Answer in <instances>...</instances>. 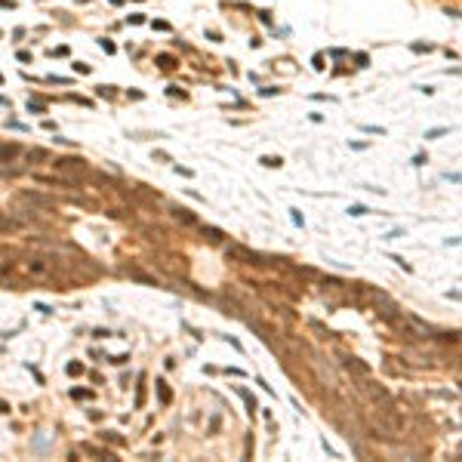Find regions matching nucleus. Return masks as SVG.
I'll use <instances>...</instances> for the list:
<instances>
[{
  "label": "nucleus",
  "mask_w": 462,
  "mask_h": 462,
  "mask_svg": "<svg viewBox=\"0 0 462 462\" xmlns=\"http://www.w3.org/2000/svg\"><path fill=\"white\" fill-rule=\"evenodd\" d=\"M225 259L228 262H240V265H265L262 262V256L256 250H250V247H244V244H225Z\"/></svg>",
  "instance_id": "obj_1"
},
{
  "label": "nucleus",
  "mask_w": 462,
  "mask_h": 462,
  "mask_svg": "<svg viewBox=\"0 0 462 462\" xmlns=\"http://www.w3.org/2000/svg\"><path fill=\"white\" fill-rule=\"evenodd\" d=\"M56 173H65V176H74V179H80V176H87V160L84 157H56Z\"/></svg>",
  "instance_id": "obj_2"
},
{
  "label": "nucleus",
  "mask_w": 462,
  "mask_h": 462,
  "mask_svg": "<svg viewBox=\"0 0 462 462\" xmlns=\"http://www.w3.org/2000/svg\"><path fill=\"white\" fill-rule=\"evenodd\" d=\"M25 268H28L31 277H37V281H56V265L50 259H40L37 256V259H31Z\"/></svg>",
  "instance_id": "obj_3"
},
{
  "label": "nucleus",
  "mask_w": 462,
  "mask_h": 462,
  "mask_svg": "<svg viewBox=\"0 0 462 462\" xmlns=\"http://www.w3.org/2000/svg\"><path fill=\"white\" fill-rule=\"evenodd\" d=\"M345 370H348V373H354L357 385H364V379H370V367H367V364H361L357 357H345Z\"/></svg>",
  "instance_id": "obj_4"
},
{
  "label": "nucleus",
  "mask_w": 462,
  "mask_h": 462,
  "mask_svg": "<svg viewBox=\"0 0 462 462\" xmlns=\"http://www.w3.org/2000/svg\"><path fill=\"white\" fill-rule=\"evenodd\" d=\"M170 213H173V219H176V222H182V225H191V228H198V225H201V219L194 216L191 210H185V206H173Z\"/></svg>",
  "instance_id": "obj_5"
},
{
  "label": "nucleus",
  "mask_w": 462,
  "mask_h": 462,
  "mask_svg": "<svg viewBox=\"0 0 462 462\" xmlns=\"http://www.w3.org/2000/svg\"><path fill=\"white\" fill-rule=\"evenodd\" d=\"M87 179L92 185H99V188H117V182H114L111 176H105V173H96V170H87Z\"/></svg>",
  "instance_id": "obj_6"
},
{
  "label": "nucleus",
  "mask_w": 462,
  "mask_h": 462,
  "mask_svg": "<svg viewBox=\"0 0 462 462\" xmlns=\"http://www.w3.org/2000/svg\"><path fill=\"white\" fill-rule=\"evenodd\" d=\"M22 201H25V203H34V206H56L53 198H46V194H37V191H25V194H22Z\"/></svg>",
  "instance_id": "obj_7"
},
{
  "label": "nucleus",
  "mask_w": 462,
  "mask_h": 462,
  "mask_svg": "<svg viewBox=\"0 0 462 462\" xmlns=\"http://www.w3.org/2000/svg\"><path fill=\"white\" fill-rule=\"evenodd\" d=\"M19 151L22 148L16 142H0V164H9L13 157H19Z\"/></svg>",
  "instance_id": "obj_8"
},
{
  "label": "nucleus",
  "mask_w": 462,
  "mask_h": 462,
  "mask_svg": "<svg viewBox=\"0 0 462 462\" xmlns=\"http://www.w3.org/2000/svg\"><path fill=\"white\" fill-rule=\"evenodd\" d=\"M25 157H28V164H46V160H50L53 154L46 151V148H28V154H25Z\"/></svg>",
  "instance_id": "obj_9"
},
{
  "label": "nucleus",
  "mask_w": 462,
  "mask_h": 462,
  "mask_svg": "<svg viewBox=\"0 0 462 462\" xmlns=\"http://www.w3.org/2000/svg\"><path fill=\"white\" fill-rule=\"evenodd\" d=\"M201 228V234H206V240H213V244H222L225 240V234L219 228H213V225H198Z\"/></svg>",
  "instance_id": "obj_10"
},
{
  "label": "nucleus",
  "mask_w": 462,
  "mask_h": 462,
  "mask_svg": "<svg viewBox=\"0 0 462 462\" xmlns=\"http://www.w3.org/2000/svg\"><path fill=\"white\" fill-rule=\"evenodd\" d=\"M126 274L133 277V281H139V284H151V287H157V281L151 274H145V271H139V268H126Z\"/></svg>",
  "instance_id": "obj_11"
},
{
  "label": "nucleus",
  "mask_w": 462,
  "mask_h": 462,
  "mask_svg": "<svg viewBox=\"0 0 462 462\" xmlns=\"http://www.w3.org/2000/svg\"><path fill=\"white\" fill-rule=\"evenodd\" d=\"M154 385H157V398H160V404H164V407H167V404L173 401V391H170V385L164 382V379H157Z\"/></svg>",
  "instance_id": "obj_12"
},
{
  "label": "nucleus",
  "mask_w": 462,
  "mask_h": 462,
  "mask_svg": "<svg viewBox=\"0 0 462 462\" xmlns=\"http://www.w3.org/2000/svg\"><path fill=\"white\" fill-rule=\"evenodd\" d=\"M84 450H87V453H92V456H99V459H114V453H108L105 447H92V444H84Z\"/></svg>",
  "instance_id": "obj_13"
},
{
  "label": "nucleus",
  "mask_w": 462,
  "mask_h": 462,
  "mask_svg": "<svg viewBox=\"0 0 462 462\" xmlns=\"http://www.w3.org/2000/svg\"><path fill=\"white\" fill-rule=\"evenodd\" d=\"M19 228V219L13 216H0V231H16Z\"/></svg>",
  "instance_id": "obj_14"
},
{
  "label": "nucleus",
  "mask_w": 462,
  "mask_h": 462,
  "mask_svg": "<svg viewBox=\"0 0 462 462\" xmlns=\"http://www.w3.org/2000/svg\"><path fill=\"white\" fill-rule=\"evenodd\" d=\"M139 382L142 385H139V391H136V407H142L145 404V376H139Z\"/></svg>",
  "instance_id": "obj_15"
},
{
  "label": "nucleus",
  "mask_w": 462,
  "mask_h": 462,
  "mask_svg": "<svg viewBox=\"0 0 462 462\" xmlns=\"http://www.w3.org/2000/svg\"><path fill=\"white\" fill-rule=\"evenodd\" d=\"M157 65L160 68H176V59H173V56H157Z\"/></svg>",
  "instance_id": "obj_16"
},
{
  "label": "nucleus",
  "mask_w": 462,
  "mask_h": 462,
  "mask_svg": "<svg viewBox=\"0 0 462 462\" xmlns=\"http://www.w3.org/2000/svg\"><path fill=\"white\" fill-rule=\"evenodd\" d=\"M259 164H262V167H271V170H274V167H281L284 160H281V157H262Z\"/></svg>",
  "instance_id": "obj_17"
},
{
  "label": "nucleus",
  "mask_w": 462,
  "mask_h": 462,
  "mask_svg": "<svg viewBox=\"0 0 462 462\" xmlns=\"http://www.w3.org/2000/svg\"><path fill=\"white\" fill-rule=\"evenodd\" d=\"M444 133H450L447 126H437V130H429V133H425V139H437V136H444Z\"/></svg>",
  "instance_id": "obj_18"
},
{
  "label": "nucleus",
  "mask_w": 462,
  "mask_h": 462,
  "mask_svg": "<svg viewBox=\"0 0 462 462\" xmlns=\"http://www.w3.org/2000/svg\"><path fill=\"white\" fill-rule=\"evenodd\" d=\"M348 213H351V216H367V206H361V203H354V206H351Z\"/></svg>",
  "instance_id": "obj_19"
},
{
  "label": "nucleus",
  "mask_w": 462,
  "mask_h": 462,
  "mask_svg": "<svg viewBox=\"0 0 462 462\" xmlns=\"http://www.w3.org/2000/svg\"><path fill=\"white\" fill-rule=\"evenodd\" d=\"M68 373L77 376V373H84V367H80V364H68Z\"/></svg>",
  "instance_id": "obj_20"
},
{
  "label": "nucleus",
  "mask_w": 462,
  "mask_h": 462,
  "mask_svg": "<svg viewBox=\"0 0 462 462\" xmlns=\"http://www.w3.org/2000/svg\"><path fill=\"white\" fill-rule=\"evenodd\" d=\"M96 92H99V96H114V87H99Z\"/></svg>",
  "instance_id": "obj_21"
},
{
  "label": "nucleus",
  "mask_w": 462,
  "mask_h": 462,
  "mask_svg": "<svg viewBox=\"0 0 462 462\" xmlns=\"http://www.w3.org/2000/svg\"><path fill=\"white\" fill-rule=\"evenodd\" d=\"M28 111H43V102H28Z\"/></svg>",
  "instance_id": "obj_22"
},
{
  "label": "nucleus",
  "mask_w": 462,
  "mask_h": 462,
  "mask_svg": "<svg viewBox=\"0 0 462 462\" xmlns=\"http://www.w3.org/2000/svg\"><path fill=\"white\" fill-rule=\"evenodd\" d=\"M6 410H9V404H3V401H0V413H6Z\"/></svg>",
  "instance_id": "obj_23"
},
{
  "label": "nucleus",
  "mask_w": 462,
  "mask_h": 462,
  "mask_svg": "<svg viewBox=\"0 0 462 462\" xmlns=\"http://www.w3.org/2000/svg\"><path fill=\"white\" fill-rule=\"evenodd\" d=\"M0 84H3V77H0Z\"/></svg>",
  "instance_id": "obj_24"
}]
</instances>
